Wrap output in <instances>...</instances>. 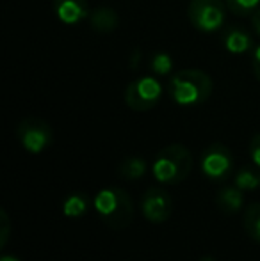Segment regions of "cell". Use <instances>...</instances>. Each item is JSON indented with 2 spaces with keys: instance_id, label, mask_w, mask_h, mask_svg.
<instances>
[{
  "instance_id": "6da1fadb",
  "label": "cell",
  "mask_w": 260,
  "mask_h": 261,
  "mask_svg": "<svg viewBox=\"0 0 260 261\" xmlns=\"http://www.w3.org/2000/svg\"><path fill=\"white\" fill-rule=\"evenodd\" d=\"M214 91L212 79L201 69H182L170 80V96L180 107L201 105Z\"/></svg>"
},
{
  "instance_id": "7a4b0ae2",
  "label": "cell",
  "mask_w": 260,
  "mask_h": 261,
  "mask_svg": "<svg viewBox=\"0 0 260 261\" xmlns=\"http://www.w3.org/2000/svg\"><path fill=\"white\" fill-rule=\"evenodd\" d=\"M94 208L104 224L114 231L125 229L134 220V201L122 187H109L97 194Z\"/></svg>"
},
{
  "instance_id": "3957f363",
  "label": "cell",
  "mask_w": 260,
  "mask_h": 261,
  "mask_svg": "<svg viewBox=\"0 0 260 261\" xmlns=\"http://www.w3.org/2000/svg\"><path fill=\"white\" fill-rule=\"evenodd\" d=\"M193 155L185 146L170 144L159 151L153 162V176L160 183L178 185L185 181L193 171Z\"/></svg>"
},
{
  "instance_id": "277c9868",
  "label": "cell",
  "mask_w": 260,
  "mask_h": 261,
  "mask_svg": "<svg viewBox=\"0 0 260 261\" xmlns=\"http://www.w3.org/2000/svg\"><path fill=\"white\" fill-rule=\"evenodd\" d=\"M226 2L223 0H191L187 6V18L196 31L212 34L221 31L226 21Z\"/></svg>"
},
{
  "instance_id": "5b68a950",
  "label": "cell",
  "mask_w": 260,
  "mask_h": 261,
  "mask_svg": "<svg viewBox=\"0 0 260 261\" xmlns=\"http://www.w3.org/2000/svg\"><path fill=\"white\" fill-rule=\"evenodd\" d=\"M162 98V86L155 76H139L134 82H130L123 94V100L129 109L135 112H146L152 110L153 107Z\"/></svg>"
},
{
  "instance_id": "8992f818",
  "label": "cell",
  "mask_w": 260,
  "mask_h": 261,
  "mask_svg": "<svg viewBox=\"0 0 260 261\" xmlns=\"http://www.w3.org/2000/svg\"><path fill=\"white\" fill-rule=\"evenodd\" d=\"M16 134L21 146H23V149L32 153V155H38V153L45 151L54 141V134L50 124L34 116L21 119V123L18 124Z\"/></svg>"
},
{
  "instance_id": "52a82bcc",
  "label": "cell",
  "mask_w": 260,
  "mask_h": 261,
  "mask_svg": "<svg viewBox=\"0 0 260 261\" xmlns=\"http://www.w3.org/2000/svg\"><path fill=\"white\" fill-rule=\"evenodd\" d=\"M233 167L232 151L221 142L210 144L201 155V171L210 181H225Z\"/></svg>"
},
{
  "instance_id": "ba28073f",
  "label": "cell",
  "mask_w": 260,
  "mask_h": 261,
  "mask_svg": "<svg viewBox=\"0 0 260 261\" xmlns=\"http://www.w3.org/2000/svg\"><path fill=\"white\" fill-rule=\"evenodd\" d=\"M143 215L148 222L152 224H162L170 219L171 212H173V201H171L170 194L164 189H157L152 187L143 194L141 199Z\"/></svg>"
},
{
  "instance_id": "9c48e42d",
  "label": "cell",
  "mask_w": 260,
  "mask_h": 261,
  "mask_svg": "<svg viewBox=\"0 0 260 261\" xmlns=\"http://www.w3.org/2000/svg\"><path fill=\"white\" fill-rule=\"evenodd\" d=\"M54 13L66 25H77L89 16L87 0H54Z\"/></svg>"
},
{
  "instance_id": "30bf717a",
  "label": "cell",
  "mask_w": 260,
  "mask_h": 261,
  "mask_svg": "<svg viewBox=\"0 0 260 261\" xmlns=\"http://www.w3.org/2000/svg\"><path fill=\"white\" fill-rule=\"evenodd\" d=\"M223 46L226 52L239 55L246 54L253 48V38L248 31L241 27H228L223 32Z\"/></svg>"
},
{
  "instance_id": "8fae6325",
  "label": "cell",
  "mask_w": 260,
  "mask_h": 261,
  "mask_svg": "<svg viewBox=\"0 0 260 261\" xmlns=\"http://www.w3.org/2000/svg\"><path fill=\"white\" fill-rule=\"evenodd\" d=\"M91 20V27L94 29L97 32L100 34H111L118 29V23H120V18H118V13L111 7H98L91 13L89 16Z\"/></svg>"
},
{
  "instance_id": "7c38bea8",
  "label": "cell",
  "mask_w": 260,
  "mask_h": 261,
  "mask_svg": "<svg viewBox=\"0 0 260 261\" xmlns=\"http://www.w3.org/2000/svg\"><path fill=\"white\" fill-rule=\"evenodd\" d=\"M244 203L243 190L239 187H225V189L219 190V194L216 196V204L226 215H233L241 210Z\"/></svg>"
},
{
  "instance_id": "4fadbf2b",
  "label": "cell",
  "mask_w": 260,
  "mask_h": 261,
  "mask_svg": "<svg viewBox=\"0 0 260 261\" xmlns=\"http://www.w3.org/2000/svg\"><path fill=\"white\" fill-rule=\"evenodd\" d=\"M146 172V162L139 156H129L118 165V174L123 179L129 181H135Z\"/></svg>"
},
{
  "instance_id": "5bb4252c",
  "label": "cell",
  "mask_w": 260,
  "mask_h": 261,
  "mask_svg": "<svg viewBox=\"0 0 260 261\" xmlns=\"http://www.w3.org/2000/svg\"><path fill=\"white\" fill-rule=\"evenodd\" d=\"M243 226L248 237L260 244V204H251L250 208H246L243 217Z\"/></svg>"
},
{
  "instance_id": "9a60e30c",
  "label": "cell",
  "mask_w": 260,
  "mask_h": 261,
  "mask_svg": "<svg viewBox=\"0 0 260 261\" xmlns=\"http://www.w3.org/2000/svg\"><path fill=\"white\" fill-rule=\"evenodd\" d=\"M87 206H89V201H87L86 194L75 192V194H72V196H68V199L64 201L63 212L66 217L77 219V217H82L84 213L87 212Z\"/></svg>"
},
{
  "instance_id": "2e32d148",
  "label": "cell",
  "mask_w": 260,
  "mask_h": 261,
  "mask_svg": "<svg viewBox=\"0 0 260 261\" xmlns=\"http://www.w3.org/2000/svg\"><path fill=\"white\" fill-rule=\"evenodd\" d=\"M235 185L241 190H253L260 185V172L253 167H243L235 176Z\"/></svg>"
},
{
  "instance_id": "e0dca14e",
  "label": "cell",
  "mask_w": 260,
  "mask_h": 261,
  "mask_svg": "<svg viewBox=\"0 0 260 261\" xmlns=\"http://www.w3.org/2000/svg\"><path fill=\"white\" fill-rule=\"evenodd\" d=\"M150 69H152L155 75H160V76L170 75L171 69H173V59L166 52L153 54L152 59H150Z\"/></svg>"
},
{
  "instance_id": "ac0fdd59",
  "label": "cell",
  "mask_w": 260,
  "mask_h": 261,
  "mask_svg": "<svg viewBox=\"0 0 260 261\" xmlns=\"http://www.w3.org/2000/svg\"><path fill=\"white\" fill-rule=\"evenodd\" d=\"M225 2L237 16H251L260 7V0H225Z\"/></svg>"
},
{
  "instance_id": "d6986e66",
  "label": "cell",
  "mask_w": 260,
  "mask_h": 261,
  "mask_svg": "<svg viewBox=\"0 0 260 261\" xmlns=\"http://www.w3.org/2000/svg\"><path fill=\"white\" fill-rule=\"evenodd\" d=\"M0 247H6L7 240H9V233H11V222H9V217H7L6 210L0 212Z\"/></svg>"
},
{
  "instance_id": "ffe728a7",
  "label": "cell",
  "mask_w": 260,
  "mask_h": 261,
  "mask_svg": "<svg viewBox=\"0 0 260 261\" xmlns=\"http://www.w3.org/2000/svg\"><path fill=\"white\" fill-rule=\"evenodd\" d=\"M250 155H251V160H253V164L260 167V134L255 135L253 139H251L250 142Z\"/></svg>"
},
{
  "instance_id": "44dd1931",
  "label": "cell",
  "mask_w": 260,
  "mask_h": 261,
  "mask_svg": "<svg viewBox=\"0 0 260 261\" xmlns=\"http://www.w3.org/2000/svg\"><path fill=\"white\" fill-rule=\"evenodd\" d=\"M253 71L257 80L260 82V45L253 50Z\"/></svg>"
},
{
  "instance_id": "7402d4cb",
  "label": "cell",
  "mask_w": 260,
  "mask_h": 261,
  "mask_svg": "<svg viewBox=\"0 0 260 261\" xmlns=\"http://www.w3.org/2000/svg\"><path fill=\"white\" fill-rule=\"evenodd\" d=\"M251 27H253V31L260 36V7L251 14Z\"/></svg>"
},
{
  "instance_id": "603a6c76",
  "label": "cell",
  "mask_w": 260,
  "mask_h": 261,
  "mask_svg": "<svg viewBox=\"0 0 260 261\" xmlns=\"http://www.w3.org/2000/svg\"><path fill=\"white\" fill-rule=\"evenodd\" d=\"M0 261H20L18 258H14V256H9V254H6V256H2V259Z\"/></svg>"
},
{
  "instance_id": "cb8c5ba5",
  "label": "cell",
  "mask_w": 260,
  "mask_h": 261,
  "mask_svg": "<svg viewBox=\"0 0 260 261\" xmlns=\"http://www.w3.org/2000/svg\"><path fill=\"white\" fill-rule=\"evenodd\" d=\"M198 261H218V259H214L212 256H203V258H200Z\"/></svg>"
}]
</instances>
